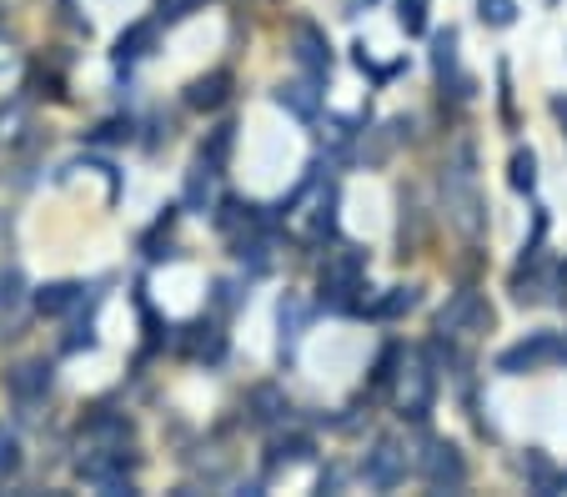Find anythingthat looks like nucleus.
<instances>
[{
  "label": "nucleus",
  "mask_w": 567,
  "mask_h": 497,
  "mask_svg": "<svg viewBox=\"0 0 567 497\" xmlns=\"http://www.w3.org/2000/svg\"><path fill=\"white\" fill-rule=\"evenodd\" d=\"M291 45H297V65L307 76H327V71H332V45H327V35L311 21H301L297 31H291Z\"/></svg>",
  "instance_id": "obj_7"
},
{
  "label": "nucleus",
  "mask_w": 567,
  "mask_h": 497,
  "mask_svg": "<svg viewBox=\"0 0 567 497\" xmlns=\"http://www.w3.org/2000/svg\"><path fill=\"white\" fill-rule=\"evenodd\" d=\"M417 473H422V483H427L432 493H452V487L467 483V463H462V453L452 443H427Z\"/></svg>",
  "instance_id": "obj_4"
},
{
  "label": "nucleus",
  "mask_w": 567,
  "mask_h": 497,
  "mask_svg": "<svg viewBox=\"0 0 567 497\" xmlns=\"http://www.w3.org/2000/svg\"><path fill=\"white\" fill-rule=\"evenodd\" d=\"M362 477L372 487L402 483V477H408V453H402V443H396V437H377L372 453H367V463H362Z\"/></svg>",
  "instance_id": "obj_6"
},
{
  "label": "nucleus",
  "mask_w": 567,
  "mask_h": 497,
  "mask_svg": "<svg viewBox=\"0 0 567 497\" xmlns=\"http://www.w3.org/2000/svg\"><path fill=\"white\" fill-rule=\"evenodd\" d=\"M432 61H437V71L447 76L452 61H457V31H437V41H432Z\"/></svg>",
  "instance_id": "obj_20"
},
{
  "label": "nucleus",
  "mask_w": 567,
  "mask_h": 497,
  "mask_svg": "<svg viewBox=\"0 0 567 497\" xmlns=\"http://www.w3.org/2000/svg\"><path fill=\"white\" fill-rule=\"evenodd\" d=\"M412 307H417V287H392V292H386L382 302L367 307V317H377V322H392V317L412 312Z\"/></svg>",
  "instance_id": "obj_15"
},
{
  "label": "nucleus",
  "mask_w": 567,
  "mask_h": 497,
  "mask_svg": "<svg viewBox=\"0 0 567 497\" xmlns=\"http://www.w3.org/2000/svg\"><path fill=\"white\" fill-rule=\"evenodd\" d=\"M432 397H437V377H432L427 358H422V352L402 358V377H396V412L412 417V422H422L432 412Z\"/></svg>",
  "instance_id": "obj_3"
},
{
  "label": "nucleus",
  "mask_w": 567,
  "mask_h": 497,
  "mask_svg": "<svg viewBox=\"0 0 567 497\" xmlns=\"http://www.w3.org/2000/svg\"><path fill=\"white\" fill-rule=\"evenodd\" d=\"M507 182H513L517 191H533V186H537V156H533V152H513V166H507Z\"/></svg>",
  "instance_id": "obj_19"
},
{
  "label": "nucleus",
  "mask_w": 567,
  "mask_h": 497,
  "mask_svg": "<svg viewBox=\"0 0 567 497\" xmlns=\"http://www.w3.org/2000/svg\"><path fill=\"white\" fill-rule=\"evenodd\" d=\"M192 11H202V0H156V21H166V25L186 21Z\"/></svg>",
  "instance_id": "obj_21"
},
{
  "label": "nucleus",
  "mask_w": 567,
  "mask_h": 497,
  "mask_svg": "<svg viewBox=\"0 0 567 497\" xmlns=\"http://www.w3.org/2000/svg\"><path fill=\"white\" fill-rule=\"evenodd\" d=\"M21 271H0V307H16L21 302Z\"/></svg>",
  "instance_id": "obj_23"
},
{
  "label": "nucleus",
  "mask_w": 567,
  "mask_h": 497,
  "mask_svg": "<svg viewBox=\"0 0 567 497\" xmlns=\"http://www.w3.org/2000/svg\"><path fill=\"white\" fill-rule=\"evenodd\" d=\"M311 453H317V443H311L307 433L281 437V443H271V467H281V463H307Z\"/></svg>",
  "instance_id": "obj_16"
},
{
  "label": "nucleus",
  "mask_w": 567,
  "mask_h": 497,
  "mask_svg": "<svg viewBox=\"0 0 567 497\" xmlns=\"http://www.w3.org/2000/svg\"><path fill=\"white\" fill-rule=\"evenodd\" d=\"M277 322H281V358H291V346H297L301 327H307V307L287 292V297H281V307H277Z\"/></svg>",
  "instance_id": "obj_13"
},
{
  "label": "nucleus",
  "mask_w": 567,
  "mask_h": 497,
  "mask_svg": "<svg viewBox=\"0 0 567 497\" xmlns=\"http://www.w3.org/2000/svg\"><path fill=\"white\" fill-rule=\"evenodd\" d=\"M517 0H482V21L487 25H513Z\"/></svg>",
  "instance_id": "obj_22"
},
{
  "label": "nucleus",
  "mask_w": 567,
  "mask_h": 497,
  "mask_svg": "<svg viewBox=\"0 0 567 497\" xmlns=\"http://www.w3.org/2000/svg\"><path fill=\"white\" fill-rule=\"evenodd\" d=\"M226 96H231V71H212V76H196L186 86V106L192 111H216L226 106Z\"/></svg>",
  "instance_id": "obj_9"
},
{
  "label": "nucleus",
  "mask_w": 567,
  "mask_h": 497,
  "mask_svg": "<svg viewBox=\"0 0 567 497\" xmlns=\"http://www.w3.org/2000/svg\"><path fill=\"white\" fill-rule=\"evenodd\" d=\"M487 322H493V312H487V302H482L477 292H457L437 312V332L442 336H472V332H482Z\"/></svg>",
  "instance_id": "obj_5"
},
{
  "label": "nucleus",
  "mask_w": 567,
  "mask_h": 497,
  "mask_svg": "<svg viewBox=\"0 0 567 497\" xmlns=\"http://www.w3.org/2000/svg\"><path fill=\"white\" fill-rule=\"evenodd\" d=\"M377 0H342V15H362V11H372Z\"/></svg>",
  "instance_id": "obj_27"
},
{
  "label": "nucleus",
  "mask_w": 567,
  "mask_h": 497,
  "mask_svg": "<svg viewBox=\"0 0 567 497\" xmlns=\"http://www.w3.org/2000/svg\"><path fill=\"white\" fill-rule=\"evenodd\" d=\"M151 45H156V21H136L131 31L116 35V61L121 65L141 61V55H151Z\"/></svg>",
  "instance_id": "obj_12"
},
{
  "label": "nucleus",
  "mask_w": 567,
  "mask_h": 497,
  "mask_svg": "<svg viewBox=\"0 0 567 497\" xmlns=\"http://www.w3.org/2000/svg\"><path fill=\"white\" fill-rule=\"evenodd\" d=\"M553 116L563 121V136H567V101L563 96H553Z\"/></svg>",
  "instance_id": "obj_29"
},
{
  "label": "nucleus",
  "mask_w": 567,
  "mask_h": 497,
  "mask_svg": "<svg viewBox=\"0 0 567 497\" xmlns=\"http://www.w3.org/2000/svg\"><path fill=\"white\" fill-rule=\"evenodd\" d=\"M75 302H81V287H75V281H51V287L35 292V307H41L45 317H61L65 307H75Z\"/></svg>",
  "instance_id": "obj_14"
},
{
  "label": "nucleus",
  "mask_w": 567,
  "mask_h": 497,
  "mask_svg": "<svg viewBox=\"0 0 567 497\" xmlns=\"http://www.w3.org/2000/svg\"><path fill=\"white\" fill-rule=\"evenodd\" d=\"M277 106H281V111H291L297 121H317L321 96H317V86H311V81H291V86H281V91H277Z\"/></svg>",
  "instance_id": "obj_11"
},
{
  "label": "nucleus",
  "mask_w": 567,
  "mask_h": 497,
  "mask_svg": "<svg viewBox=\"0 0 567 497\" xmlns=\"http://www.w3.org/2000/svg\"><path fill=\"white\" fill-rule=\"evenodd\" d=\"M357 292H367V261H362V251H352V247L332 251V257H327V267H321V302L332 307V312H352Z\"/></svg>",
  "instance_id": "obj_2"
},
{
  "label": "nucleus",
  "mask_w": 567,
  "mask_h": 497,
  "mask_svg": "<svg viewBox=\"0 0 567 497\" xmlns=\"http://www.w3.org/2000/svg\"><path fill=\"white\" fill-rule=\"evenodd\" d=\"M21 121H25V106H21V101H16L11 111H0V136H16L11 126H21Z\"/></svg>",
  "instance_id": "obj_25"
},
{
  "label": "nucleus",
  "mask_w": 567,
  "mask_h": 497,
  "mask_svg": "<svg viewBox=\"0 0 567 497\" xmlns=\"http://www.w3.org/2000/svg\"><path fill=\"white\" fill-rule=\"evenodd\" d=\"M126 136H131V121H106L96 131V141H126Z\"/></svg>",
  "instance_id": "obj_26"
},
{
  "label": "nucleus",
  "mask_w": 567,
  "mask_h": 497,
  "mask_svg": "<svg viewBox=\"0 0 567 497\" xmlns=\"http://www.w3.org/2000/svg\"><path fill=\"white\" fill-rule=\"evenodd\" d=\"M247 412H251V422H261V427H277V422L291 417V402L281 387H251Z\"/></svg>",
  "instance_id": "obj_10"
},
{
  "label": "nucleus",
  "mask_w": 567,
  "mask_h": 497,
  "mask_svg": "<svg viewBox=\"0 0 567 497\" xmlns=\"http://www.w3.org/2000/svg\"><path fill=\"white\" fill-rule=\"evenodd\" d=\"M11 65H16V51H11V41L0 35V71H11Z\"/></svg>",
  "instance_id": "obj_28"
},
{
  "label": "nucleus",
  "mask_w": 567,
  "mask_h": 497,
  "mask_svg": "<svg viewBox=\"0 0 567 497\" xmlns=\"http://www.w3.org/2000/svg\"><path fill=\"white\" fill-rule=\"evenodd\" d=\"M45 392H51V362H21V367L11 372V397L21 402V407L41 402Z\"/></svg>",
  "instance_id": "obj_8"
},
{
  "label": "nucleus",
  "mask_w": 567,
  "mask_h": 497,
  "mask_svg": "<svg viewBox=\"0 0 567 497\" xmlns=\"http://www.w3.org/2000/svg\"><path fill=\"white\" fill-rule=\"evenodd\" d=\"M427 6L432 0H396V25L408 35H422L427 31Z\"/></svg>",
  "instance_id": "obj_18"
},
{
  "label": "nucleus",
  "mask_w": 567,
  "mask_h": 497,
  "mask_svg": "<svg viewBox=\"0 0 567 497\" xmlns=\"http://www.w3.org/2000/svg\"><path fill=\"white\" fill-rule=\"evenodd\" d=\"M442 206H447V221L462 231L467 241H477L487 231V196L477 182V152L457 146L442 166Z\"/></svg>",
  "instance_id": "obj_1"
},
{
  "label": "nucleus",
  "mask_w": 567,
  "mask_h": 497,
  "mask_svg": "<svg viewBox=\"0 0 567 497\" xmlns=\"http://www.w3.org/2000/svg\"><path fill=\"white\" fill-rule=\"evenodd\" d=\"M16 453H21V447H16L11 433H6V437H0V473H16V463H21Z\"/></svg>",
  "instance_id": "obj_24"
},
{
  "label": "nucleus",
  "mask_w": 567,
  "mask_h": 497,
  "mask_svg": "<svg viewBox=\"0 0 567 497\" xmlns=\"http://www.w3.org/2000/svg\"><path fill=\"white\" fill-rule=\"evenodd\" d=\"M231 136H236V126H216V131H212V141L202 146V166H212L216 176H221V166H226V152H231Z\"/></svg>",
  "instance_id": "obj_17"
}]
</instances>
